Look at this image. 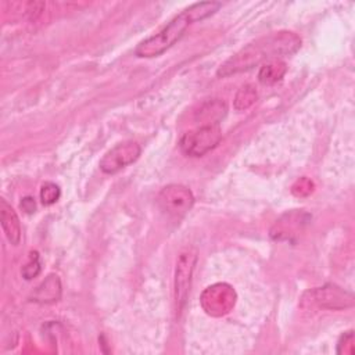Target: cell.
<instances>
[{"label":"cell","instance_id":"1","mask_svg":"<svg viewBox=\"0 0 355 355\" xmlns=\"http://www.w3.org/2000/svg\"><path fill=\"white\" fill-rule=\"evenodd\" d=\"M301 47V37L290 31H280L262 36L227 58L216 71L219 78H227L245 72L283 55H291Z\"/></svg>","mask_w":355,"mask_h":355},{"label":"cell","instance_id":"2","mask_svg":"<svg viewBox=\"0 0 355 355\" xmlns=\"http://www.w3.org/2000/svg\"><path fill=\"white\" fill-rule=\"evenodd\" d=\"M220 7L222 4L219 1H201L191 4L172 18L158 33L141 40L135 49L136 57L153 58L161 55L184 35L186 29L191 24L214 15Z\"/></svg>","mask_w":355,"mask_h":355},{"label":"cell","instance_id":"3","mask_svg":"<svg viewBox=\"0 0 355 355\" xmlns=\"http://www.w3.org/2000/svg\"><path fill=\"white\" fill-rule=\"evenodd\" d=\"M222 140L219 125L198 126L186 132L179 140V148L189 157H202L214 150Z\"/></svg>","mask_w":355,"mask_h":355},{"label":"cell","instance_id":"4","mask_svg":"<svg viewBox=\"0 0 355 355\" xmlns=\"http://www.w3.org/2000/svg\"><path fill=\"white\" fill-rule=\"evenodd\" d=\"M237 294L227 283H215L208 286L200 297L201 308L207 315L220 318L227 315L236 305Z\"/></svg>","mask_w":355,"mask_h":355},{"label":"cell","instance_id":"5","mask_svg":"<svg viewBox=\"0 0 355 355\" xmlns=\"http://www.w3.org/2000/svg\"><path fill=\"white\" fill-rule=\"evenodd\" d=\"M157 202L161 211L168 216L180 219L191 209L194 204V196L189 187L172 183L161 189L157 197Z\"/></svg>","mask_w":355,"mask_h":355},{"label":"cell","instance_id":"6","mask_svg":"<svg viewBox=\"0 0 355 355\" xmlns=\"http://www.w3.org/2000/svg\"><path fill=\"white\" fill-rule=\"evenodd\" d=\"M305 295H308L309 298H302V302L308 301L311 305L322 309L343 311L354 306L352 293L334 283H326L320 287H315L309 290Z\"/></svg>","mask_w":355,"mask_h":355},{"label":"cell","instance_id":"7","mask_svg":"<svg viewBox=\"0 0 355 355\" xmlns=\"http://www.w3.org/2000/svg\"><path fill=\"white\" fill-rule=\"evenodd\" d=\"M197 265V251L193 248H189L183 252H180L178 261H176V269H175V305L176 311L182 312L191 287L193 280V272Z\"/></svg>","mask_w":355,"mask_h":355},{"label":"cell","instance_id":"8","mask_svg":"<svg viewBox=\"0 0 355 355\" xmlns=\"http://www.w3.org/2000/svg\"><path fill=\"white\" fill-rule=\"evenodd\" d=\"M140 153L141 148L136 141L126 140L108 150L100 159L98 166L104 173L114 175L125 166L133 164L140 157Z\"/></svg>","mask_w":355,"mask_h":355},{"label":"cell","instance_id":"9","mask_svg":"<svg viewBox=\"0 0 355 355\" xmlns=\"http://www.w3.org/2000/svg\"><path fill=\"white\" fill-rule=\"evenodd\" d=\"M308 219L309 216L301 211L287 212L275 222L270 229V237L275 240H288L293 234H297V232L302 229Z\"/></svg>","mask_w":355,"mask_h":355},{"label":"cell","instance_id":"10","mask_svg":"<svg viewBox=\"0 0 355 355\" xmlns=\"http://www.w3.org/2000/svg\"><path fill=\"white\" fill-rule=\"evenodd\" d=\"M62 286L55 273H50L29 295V300L37 304H53L61 298Z\"/></svg>","mask_w":355,"mask_h":355},{"label":"cell","instance_id":"11","mask_svg":"<svg viewBox=\"0 0 355 355\" xmlns=\"http://www.w3.org/2000/svg\"><path fill=\"white\" fill-rule=\"evenodd\" d=\"M227 114V105L220 98H212L207 100L200 105V108L196 111L194 119L200 123V126L207 125H219V122L226 116Z\"/></svg>","mask_w":355,"mask_h":355},{"label":"cell","instance_id":"12","mask_svg":"<svg viewBox=\"0 0 355 355\" xmlns=\"http://www.w3.org/2000/svg\"><path fill=\"white\" fill-rule=\"evenodd\" d=\"M0 222L7 240L12 245L19 244L21 233H22L19 218L14 211V208L4 198L0 200Z\"/></svg>","mask_w":355,"mask_h":355},{"label":"cell","instance_id":"13","mask_svg":"<svg viewBox=\"0 0 355 355\" xmlns=\"http://www.w3.org/2000/svg\"><path fill=\"white\" fill-rule=\"evenodd\" d=\"M287 72V64L279 58L269 60L259 68L258 80L262 85H273L279 82Z\"/></svg>","mask_w":355,"mask_h":355},{"label":"cell","instance_id":"14","mask_svg":"<svg viewBox=\"0 0 355 355\" xmlns=\"http://www.w3.org/2000/svg\"><path fill=\"white\" fill-rule=\"evenodd\" d=\"M258 98V93L252 85H244L241 86L233 100V107L237 111H244L250 108Z\"/></svg>","mask_w":355,"mask_h":355},{"label":"cell","instance_id":"15","mask_svg":"<svg viewBox=\"0 0 355 355\" xmlns=\"http://www.w3.org/2000/svg\"><path fill=\"white\" fill-rule=\"evenodd\" d=\"M42 270V263H40V255L37 251H31L28 262L22 266L21 275L25 280H32L36 277Z\"/></svg>","mask_w":355,"mask_h":355},{"label":"cell","instance_id":"16","mask_svg":"<svg viewBox=\"0 0 355 355\" xmlns=\"http://www.w3.org/2000/svg\"><path fill=\"white\" fill-rule=\"evenodd\" d=\"M61 189L53 182H46L40 187V201L43 205H53L60 200Z\"/></svg>","mask_w":355,"mask_h":355},{"label":"cell","instance_id":"17","mask_svg":"<svg viewBox=\"0 0 355 355\" xmlns=\"http://www.w3.org/2000/svg\"><path fill=\"white\" fill-rule=\"evenodd\" d=\"M313 191V182L308 178H301L298 179L293 186H291V193L297 197H306Z\"/></svg>","mask_w":355,"mask_h":355},{"label":"cell","instance_id":"18","mask_svg":"<svg viewBox=\"0 0 355 355\" xmlns=\"http://www.w3.org/2000/svg\"><path fill=\"white\" fill-rule=\"evenodd\" d=\"M354 333L352 330L344 333L337 343V354L352 355L354 354Z\"/></svg>","mask_w":355,"mask_h":355},{"label":"cell","instance_id":"19","mask_svg":"<svg viewBox=\"0 0 355 355\" xmlns=\"http://www.w3.org/2000/svg\"><path fill=\"white\" fill-rule=\"evenodd\" d=\"M19 205H21V208H22V209H24L26 214H33V212L36 211V204H35V200H33V197H31V196H26V197H24Z\"/></svg>","mask_w":355,"mask_h":355}]
</instances>
